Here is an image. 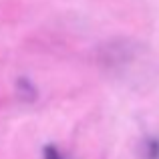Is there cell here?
<instances>
[{"label": "cell", "instance_id": "cell-1", "mask_svg": "<svg viewBox=\"0 0 159 159\" xmlns=\"http://www.w3.org/2000/svg\"><path fill=\"white\" fill-rule=\"evenodd\" d=\"M149 159H159V141H149Z\"/></svg>", "mask_w": 159, "mask_h": 159}, {"label": "cell", "instance_id": "cell-2", "mask_svg": "<svg viewBox=\"0 0 159 159\" xmlns=\"http://www.w3.org/2000/svg\"><path fill=\"white\" fill-rule=\"evenodd\" d=\"M44 159H65L57 151V147H44Z\"/></svg>", "mask_w": 159, "mask_h": 159}]
</instances>
